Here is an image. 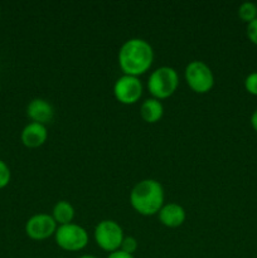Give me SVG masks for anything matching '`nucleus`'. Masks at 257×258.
<instances>
[{
  "label": "nucleus",
  "instance_id": "obj_10",
  "mask_svg": "<svg viewBox=\"0 0 257 258\" xmlns=\"http://www.w3.org/2000/svg\"><path fill=\"white\" fill-rule=\"evenodd\" d=\"M23 145L29 149H37L44 145L48 139V130L45 125L37 122H29L24 126L20 134Z\"/></svg>",
  "mask_w": 257,
  "mask_h": 258
},
{
  "label": "nucleus",
  "instance_id": "obj_17",
  "mask_svg": "<svg viewBox=\"0 0 257 258\" xmlns=\"http://www.w3.org/2000/svg\"><path fill=\"white\" fill-rule=\"evenodd\" d=\"M10 178H12V173H10L9 166L0 159V189L5 188L9 184Z\"/></svg>",
  "mask_w": 257,
  "mask_h": 258
},
{
  "label": "nucleus",
  "instance_id": "obj_8",
  "mask_svg": "<svg viewBox=\"0 0 257 258\" xmlns=\"http://www.w3.org/2000/svg\"><path fill=\"white\" fill-rule=\"evenodd\" d=\"M58 224L52 216L45 213H38L30 217L25 223V233L33 241H44L54 236Z\"/></svg>",
  "mask_w": 257,
  "mask_h": 258
},
{
  "label": "nucleus",
  "instance_id": "obj_19",
  "mask_svg": "<svg viewBox=\"0 0 257 258\" xmlns=\"http://www.w3.org/2000/svg\"><path fill=\"white\" fill-rule=\"evenodd\" d=\"M107 258H135V257H134V254L125 253V252H122L118 249V251L112 252V253H108Z\"/></svg>",
  "mask_w": 257,
  "mask_h": 258
},
{
  "label": "nucleus",
  "instance_id": "obj_11",
  "mask_svg": "<svg viewBox=\"0 0 257 258\" xmlns=\"http://www.w3.org/2000/svg\"><path fill=\"white\" fill-rule=\"evenodd\" d=\"M159 221L168 228H178L185 222L186 213L181 206L176 203L164 204L158 213Z\"/></svg>",
  "mask_w": 257,
  "mask_h": 258
},
{
  "label": "nucleus",
  "instance_id": "obj_21",
  "mask_svg": "<svg viewBox=\"0 0 257 258\" xmlns=\"http://www.w3.org/2000/svg\"><path fill=\"white\" fill-rule=\"evenodd\" d=\"M78 258H98V257L92 256V254H83V256H81V257H78Z\"/></svg>",
  "mask_w": 257,
  "mask_h": 258
},
{
  "label": "nucleus",
  "instance_id": "obj_13",
  "mask_svg": "<svg viewBox=\"0 0 257 258\" xmlns=\"http://www.w3.org/2000/svg\"><path fill=\"white\" fill-rule=\"evenodd\" d=\"M75 208L72 204L67 201H59L54 204L52 211V217L55 221V223L59 226L72 223L75 218Z\"/></svg>",
  "mask_w": 257,
  "mask_h": 258
},
{
  "label": "nucleus",
  "instance_id": "obj_12",
  "mask_svg": "<svg viewBox=\"0 0 257 258\" xmlns=\"http://www.w3.org/2000/svg\"><path fill=\"white\" fill-rule=\"evenodd\" d=\"M140 115L145 122L156 123L164 115V106L156 98H146L140 106Z\"/></svg>",
  "mask_w": 257,
  "mask_h": 258
},
{
  "label": "nucleus",
  "instance_id": "obj_15",
  "mask_svg": "<svg viewBox=\"0 0 257 258\" xmlns=\"http://www.w3.org/2000/svg\"><path fill=\"white\" fill-rule=\"evenodd\" d=\"M138 247H139V243H138V239H136L135 237L126 236L123 237L122 243H121V247H120V251L125 252V253H128V254H134L136 251H138Z\"/></svg>",
  "mask_w": 257,
  "mask_h": 258
},
{
  "label": "nucleus",
  "instance_id": "obj_20",
  "mask_svg": "<svg viewBox=\"0 0 257 258\" xmlns=\"http://www.w3.org/2000/svg\"><path fill=\"white\" fill-rule=\"evenodd\" d=\"M251 126L257 133V110H254L253 113L251 115Z\"/></svg>",
  "mask_w": 257,
  "mask_h": 258
},
{
  "label": "nucleus",
  "instance_id": "obj_22",
  "mask_svg": "<svg viewBox=\"0 0 257 258\" xmlns=\"http://www.w3.org/2000/svg\"><path fill=\"white\" fill-rule=\"evenodd\" d=\"M0 90H2V86H0Z\"/></svg>",
  "mask_w": 257,
  "mask_h": 258
},
{
  "label": "nucleus",
  "instance_id": "obj_2",
  "mask_svg": "<svg viewBox=\"0 0 257 258\" xmlns=\"http://www.w3.org/2000/svg\"><path fill=\"white\" fill-rule=\"evenodd\" d=\"M164 188L155 179H144L130 191V204L134 211L145 217L158 214L164 206Z\"/></svg>",
  "mask_w": 257,
  "mask_h": 258
},
{
  "label": "nucleus",
  "instance_id": "obj_18",
  "mask_svg": "<svg viewBox=\"0 0 257 258\" xmlns=\"http://www.w3.org/2000/svg\"><path fill=\"white\" fill-rule=\"evenodd\" d=\"M246 34L247 38L249 39V42L253 43L254 45H257V19H254L253 22L247 24Z\"/></svg>",
  "mask_w": 257,
  "mask_h": 258
},
{
  "label": "nucleus",
  "instance_id": "obj_4",
  "mask_svg": "<svg viewBox=\"0 0 257 258\" xmlns=\"http://www.w3.org/2000/svg\"><path fill=\"white\" fill-rule=\"evenodd\" d=\"M186 85L196 93H208L214 86V75L203 60H191L184 71Z\"/></svg>",
  "mask_w": 257,
  "mask_h": 258
},
{
  "label": "nucleus",
  "instance_id": "obj_3",
  "mask_svg": "<svg viewBox=\"0 0 257 258\" xmlns=\"http://www.w3.org/2000/svg\"><path fill=\"white\" fill-rule=\"evenodd\" d=\"M179 86L178 72L173 67L163 66L150 73L148 80V90L156 100H165L175 93Z\"/></svg>",
  "mask_w": 257,
  "mask_h": 258
},
{
  "label": "nucleus",
  "instance_id": "obj_5",
  "mask_svg": "<svg viewBox=\"0 0 257 258\" xmlns=\"http://www.w3.org/2000/svg\"><path fill=\"white\" fill-rule=\"evenodd\" d=\"M95 242L102 251L112 253L120 249L121 243L123 239V231L117 222L112 219H105L101 221L95 227L93 232Z\"/></svg>",
  "mask_w": 257,
  "mask_h": 258
},
{
  "label": "nucleus",
  "instance_id": "obj_16",
  "mask_svg": "<svg viewBox=\"0 0 257 258\" xmlns=\"http://www.w3.org/2000/svg\"><path fill=\"white\" fill-rule=\"evenodd\" d=\"M244 88L252 96H257V72H252L244 78Z\"/></svg>",
  "mask_w": 257,
  "mask_h": 258
},
{
  "label": "nucleus",
  "instance_id": "obj_1",
  "mask_svg": "<svg viewBox=\"0 0 257 258\" xmlns=\"http://www.w3.org/2000/svg\"><path fill=\"white\" fill-rule=\"evenodd\" d=\"M153 62V47L141 38L126 40L118 50V66L123 75L139 77L150 70Z\"/></svg>",
  "mask_w": 257,
  "mask_h": 258
},
{
  "label": "nucleus",
  "instance_id": "obj_6",
  "mask_svg": "<svg viewBox=\"0 0 257 258\" xmlns=\"http://www.w3.org/2000/svg\"><path fill=\"white\" fill-rule=\"evenodd\" d=\"M55 243L68 252L82 251L88 244V233L83 227L76 223L58 226L54 233Z\"/></svg>",
  "mask_w": 257,
  "mask_h": 258
},
{
  "label": "nucleus",
  "instance_id": "obj_7",
  "mask_svg": "<svg viewBox=\"0 0 257 258\" xmlns=\"http://www.w3.org/2000/svg\"><path fill=\"white\" fill-rule=\"evenodd\" d=\"M143 83L139 77L122 75L113 85V96L123 105H134L143 96Z\"/></svg>",
  "mask_w": 257,
  "mask_h": 258
},
{
  "label": "nucleus",
  "instance_id": "obj_9",
  "mask_svg": "<svg viewBox=\"0 0 257 258\" xmlns=\"http://www.w3.org/2000/svg\"><path fill=\"white\" fill-rule=\"evenodd\" d=\"M27 115L32 122L47 125L54 117V108L44 98H33L27 106Z\"/></svg>",
  "mask_w": 257,
  "mask_h": 258
},
{
  "label": "nucleus",
  "instance_id": "obj_14",
  "mask_svg": "<svg viewBox=\"0 0 257 258\" xmlns=\"http://www.w3.org/2000/svg\"><path fill=\"white\" fill-rule=\"evenodd\" d=\"M238 17L247 24L253 22L254 19H257V5L251 2L242 3L238 8Z\"/></svg>",
  "mask_w": 257,
  "mask_h": 258
}]
</instances>
